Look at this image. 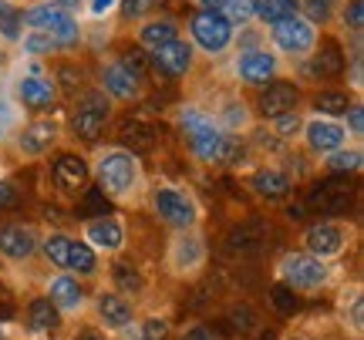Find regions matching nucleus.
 <instances>
[{
	"instance_id": "obj_22",
	"label": "nucleus",
	"mask_w": 364,
	"mask_h": 340,
	"mask_svg": "<svg viewBox=\"0 0 364 340\" xmlns=\"http://www.w3.org/2000/svg\"><path fill=\"white\" fill-rule=\"evenodd\" d=\"M149 57H152V67L162 71V75H169V78H179V75H186V71L193 67V48L182 44V40L162 44V48H156Z\"/></svg>"
},
{
	"instance_id": "obj_25",
	"label": "nucleus",
	"mask_w": 364,
	"mask_h": 340,
	"mask_svg": "<svg viewBox=\"0 0 364 340\" xmlns=\"http://www.w3.org/2000/svg\"><path fill=\"white\" fill-rule=\"evenodd\" d=\"M102 84H105V92L112 94V98H122V102H135V98H142V81L132 78L122 65H108V67H105Z\"/></svg>"
},
{
	"instance_id": "obj_46",
	"label": "nucleus",
	"mask_w": 364,
	"mask_h": 340,
	"mask_svg": "<svg viewBox=\"0 0 364 340\" xmlns=\"http://www.w3.org/2000/svg\"><path fill=\"white\" fill-rule=\"evenodd\" d=\"M344 24L351 27V31H361L364 27V0H351V4H348V11H344Z\"/></svg>"
},
{
	"instance_id": "obj_35",
	"label": "nucleus",
	"mask_w": 364,
	"mask_h": 340,
	"mask_svg": "<svg viewBox=\"0 0 364 340\" xmlns=\"http://www.w3.org/2000/svg\"><path fill=\"white\" fill-rule=\"evenodd\" d=\"M122 67L129 71L132 78H139V81H145L152 71H156V67H152V57H149L142 48H129V51H125V57H122Z\"/></svg>"
},
{
	"instance_id": "obj_3",
	"label": "nucleus",
	"mask_w": 364,
	"mask_h": 340,
	"mask_svg": "<svg viewBox=\"0 0 364 340\" xmlns=\"http://www.w3.org/2000/svg\"><path fill=\"white\" fill-rule=\"evenodd\" d=\"M149 209L156 212L159 223H166L169 229H196L199 226V202L189 189L172 182H159L149 189Z\"/></svg>"
},
{
	"instance_id": "obj_16",
	"label": "nucleus",
	"mask_w": 364,
	"mask_h": 340,
	"mask_svg": "<svg viewBox=\"0 0 364 340\" xmlns=\"http://www.w3.org/2000/svg\"><path fill=\"white\" fill-rule=\"evenodd\" d=\"M48 300L54 303V310L61 317H78L85 310V287H81L78 276L58 273L48 283Z\"/></svg>"
},
{
	"instance_id": "obj_6",
	"label": "nucleus",
	"mask_w": 364,
	"mask_h": 340,
	"mask_svg": "<svg viewBox=\"0 0 364 340\" xmlns=\"http://www.w3.org/2000/svg\"><path fill=\"white\" fill-rule=\"evenodd\" d=\"M351 236L354 229L348 223H341V219H321V223H314L304 229V253H311L317 260H334L341 256L344 249L351 246Z\"/></svg>"
},
{
	"instance_id": "obj_23",
	"label": "nucleus",
	"mask_w": 364,
	"mask_h": 340,
	"mask_svg": "<svg viewBox=\"0 0 364 340\" xmlns=\"http://www.w3.org/2000/svg\"><path fill=\"white\" fill-rule=\"evenodd\" d=\"M287 111H297V88L290 81H273L260 94V115L263 118H280Z\"/></svg>"
},
{
	"instance_id": "obj_42",
	"label": "nucleus",
	"mask_w": 364,
	"mask_h": 340,
	"mask_svg": "<svg viewBox=\"0 0 364 340\" xmlns=\"http://www.w3.org/2000/svg\"><path fill=\"white\" fill-rule=\"evenodd\" d=\"M54 48H58V44H54L48 34H41V31H31V34L24 38V51L27 54H48V51H54Z\"/></svg>"
},
{
	"instance_id": "obj_36",
	"label": "nucleus",
	"mask_w": 364,
	"mask_h": 340,
	"mask_svg": "<svg viewBox=\"0 0 364 340\" xmlns=\"http://www.w3.org/2000/svg\"><path fill=\"white\" fill-rule=\"evenodd\" d=\"M314 108L321 111L324 118H331V115H344L348 108H351V98L344 92H321L317 98H314Z\"/></svg>"
},
{
	"instance_id": "obj_31",
	"label": "nucleus",
	"mask_w": 364,
	"mask_h": 340,
	"mask_svg": "<svg viewBox=\"0 0 364 340\" xmlns=\"http://www.w3.org/2000/svg\"><path fill=\"white\" fill-rule=\"evenodd\" d=\"M300 0H253V13L267 24H280L287 17H297Z\"/></svg>"
},
{
	"instance_id": "obj_41",
	"label": "nucleus",
	"mask_w": 364,
	"mask_h": 340,
	"mask_svg": "<svg viewBox=\"0 0 364 340\" xmlns=\"http://www.w3.org/2000/svg\"><path fill=\"white\" fill-rule=\"evenodd\" d=\"M21 24H24V13H17L11 4L0 0V34H4V38H17V34H21L17 27Z\"/></svg>"
},
{
	"instance_id": "obj_29",
	"label": "nucleus",
	"mask_w": 364,
	"mask_h": 340,
	"mask_svg": "<svg viewBox=\"0 0 364 340\" xmlns=\"http://www.w3.org/2000/svg\"><path fill=\"white\" fill-rule=\"evenodd\" d=\"M68 273L71 276H95L98 273V253L91 246H85L81 239H71V249H68Z\"/></svg>"
},
{
	"instance_id": "obj_1",
	"label": "nucleus",
	"mask_w": 364,
	"mask_h": 340,
	"mask_svg": "<svg viewBox=\"0 0 364 340\" xmlns=\"http://www.w3.org/2000/svg\"><path fill=\"white\" fill-rule=\"evenodd\" d=\"M176 125H179L182 138L189 142V148H193V155L199 162H206V165H230V162L240 158V138L230 135V131H223L199 108H182Z\"/></svg>"
},
{
	"instance_id": "obj_26",
	"label": "nucleus",
	"mask_w": 364,
	"mask_h": 340,
	"mask_svg": "<svg viewBox=\"0 0 364 340\" xmlns=\"http://www.w3.org/2000/svg\"><path fill=\"white\" fill-rule=\"evenodd\" d=\"M344 51H341V44L334 38H324L321 40V51L314 54V65L307 67L314 78H338L341 71H344Z\"/></svg>"
},
{
	"instance_id": "obj_18",
	"label": "nucleus",
	"mask_w": 364,
	"mask_h": 340,
	"mask_svg": "<svg viewBox=\"0 0 364 340\" xmlns=\"http://www.w3.org/2000/svg\"><path fill=\"white\" fill-rule=\"evenodd\" d=\"M51 175H54V182H58V189H65V192H71V196H81L85 185H88V179H91V169L81 155L61 152V155L54 158Z\"/></svg>"
},
{
	"instance_id": "obj_56",
	"label": "nucleus",
	"mask_w": 364,
	"mask_h": 340,
	"mask_svg": "<svg viewBox=\"0 0 364 340\" xmlns=\"http://www.w3.org/2000/svg\"><path fill=\"white\" fill-rule=\"evenodd\" d=\"M284 340H311V337H304V334H290V337H284Z\"/></svg>"
},
{
	"instance_id": "obj_52",
	"label": "nucleus",
	"mask_w": 364,
	"mask_h": 340,
	"mask_svg": "<svg viewBox=\"0 0 364 340\" xmlns=\"http://www.w3.org/2000/svg\"><path fill=\"white\" fill-rule=\"evenodd\" d=\"M88 7H91V13H95V17H102V13H108L112 7H115V0H91Z\"/></svg>"
},
{
	"instance_id": "obj_43",
	"label": "nucleus",
	"mask_w": 364,
	"mask_h": 340,
	"mask_svg": "<svg viewBox=\"0 0 364 340\" xmlns=\"http://www.w3.org/2000/svg\"><path fill=\"white\" fill-rule=\"evenodd\" d=\"M169 337V324L162 317H149L142 324V340H166Z\"/></svg>"
},
{
	"instance_id": "obj_15",
	"label": "nucleus",
	"mask_w": 364,
	"mask_h": 340,
	"mask_svg": "<svg viewBox=\"0 0 364 340\" xmlns=\"http://www.w3.org/2000/svg\"><path fill=\"white\" fill-rule=\"evenodd\" d=\"M41 236L34 226L27 223H11V226H0V256H7L14 263H24L38 253Z\"/></svg>"
},
{
	"instance_id": "obj_10",
	"label": "nucleus",
	"mask_w": 364,
	"mask_h": 340,
	"mask_svg": "<svg viewBox=\"0 0 364 340\" xmlns=\"http://www.w3.org/2000/svg\"><path fill=\"white\" fill-rule=\"evenodd\" d=\"M81 243L91 246L95 253H105V256H115L125 249V226L115 216H98V219H88L81 226Z\"/></svg>"
},
{
	"instance_id": "obj_32",
	"label": "nucleus",
	"mask_w": 364,
	"mask_h": 340,
	"mask_svg": "<svg viewBox=\"0 0 364 340\" xmlns=\"http://www.w3.org/2000/svg\"><path fill=\"white\" fill-rule=\"evenodd\" d=\"M139 38H142V44H145V48H152V51H156V48H162V44L179 40V38H176V24H172V21H166V17H162V21H145V27H142V34H139Z\"/></svg>"
},
{
	"instance_id": "obj_47",
	"label": "nucleus",
	"mask_w": 364,
	"mask_h": 340,
	"mask_svg": "<svg viewBox=\"0 0 364 340\" xmlns=\"http://www.w3.org/2000/svg\"><path fill=\"white\" fill-rule=\"evenodd\" d=\"M11 128H14V108L7 102H0V142L11 135Z\"/></svg>"
},
{
	"instance_id": "obj_37",
	"label": "nucleus",
	"mask_w": 364,
	"mask_h": 340,
	"mask_svg": "<svg viewBox=\"0 0 364 340\" xmlns=\"http://www.w3.org/2000/svg\"><path fill=\"white\" fill-rule=\"evenodd\" d=\"M226 324H230L236 334H253L257 324H260V317L253 314V307H250V303H240V307H233V310L226 314Z\"/></svg>"
},
{
	"instance_id": "obj_7",
	"label": "nucleus",
	"mask_w": 364,
	"mask_h": 340,
	"mask_svg": "<svg viewBox=\"0 0 364 340\" xmlns=\"http://www.w3.org/2000/svg\"><path fill=\"white\" fill-rule=\"evenodd\" d=\"M24 21L31 24V31L48 34L58 48H71V44H78V38H81V27L75 24V17L68 11H61L58 4H38V7H31V11L24 13Z\"/></svg>"
},
{
	"instance_id": "obj_53",
	"label": "nucleus",
	"mask_w": 364,
	"mask_h": 340,
	"mask_svg": "<svg viewBox=\"0 0 364 340\" xmlns=\"http://www.w3.org/2000/svg\"><path fill=\"white\" fill-rule=\"evenodd\" d=\"M71 340H108V337H102V334H95V330H78Z\"/></svg>"
},
{
	"instance_id": "obj_20",
	"label": "nucleus",
	"mask_w": 364,
	"mask_h": 340,
	"mask_svg": "<svg viewBox=\"0 0 364 340\" xmlns=\"http://www.w3.org/2000/svg\"><path fill=\"white\" fill-rule=\"evenodd\" d=\"M54 142H58V121H51V118H41V121H31V125L21 131L17 148H21V155L38 158V155H48Z\"/></svg>"
},
{
	"instance_id": "obj_50",
	"label": "nucleus",
	"mask_w": 364,
	"mask_h": 340,
	"mask_svg": "<svg viewBox=\"0 0 364 340\" xmlns=\"http://www.w3.org/2000/svg\"><path fill=\"white\" fill-rule=\"evenodd\" d=\"M17 206V189L11 182H0V209H11Z\"/></svg>"
},
{
	"instance_id": "obj_21",
	"label": "nucleus",
	"mask_w": 364,
	"mask_h": 340,
	"mask_svg": "<svg viewBox=\"0 0 364 340\" xmlns=\"http://www.w3.org/2000/svg\"><path fill=\"white\" fill-rule=\"evenodd\" d=\"M118 148H125L132 155H139V152H152L159 145V128L156 125H149L142 118H129V121H122L118 125Z\"/></svg>"
},
{
	"instance_id": "obj_11",
	"label": "nucleus",
	"mask_w": 364,
	"mask_h": 340,
	"mask_svg": "<svg viewBox=\"0 0 364 340\" xmlns=\"http://www.w3.org/2000/svg\"><path fill=\"white\" fill-rule=\"evenodd\" d=\"M193 38L206 51H223L233 40V21L223 11H199L193 17Z\"/></svg>"
},
{
	"instance_id": "obj_38",
	"label": "nucleus",
	"mask_w": 364,
	"mask_h": 340,
	"mask_svg": "<svg viewBox=\"0 0 364 340\" xmlns=\"http://www.w3.org/2000/svg\"><path fill=\"white\" fill-rule=\"evenodd\" d=\"M115 293H122V297H125V293H139V290L145 287V280H142V273H139V270H132V266H122V263H118L115 266Z\"/></svg>"
},
{
	"instance_id": "obj_30",
	"label": "nucleus",
	"mask_w": 364,
	"mask_h": 340,
	"mask_svg": "<svg viewBox=\"0 0 364 340\" xmlns=\"http://www.w3.org/2000/svg\"><path fill=\"white\" fill-rule=\"evenodd\" d=\"M68 249H71V236L68 233H44L38 243V253H44V260L58 266V270H68Z\"/></svg>"
},
{
	"instance_id": "obj_4",
	"label": "nucleus",
	"mask_w": 364,
	"mask_h": 340,
	"mask_svg": "<svg viewBox=\"0 0 364 340\" xmlns=\"http://www.w3.org/2000/svg\"><path fill=\"white\" fill-rule=\"evenodd\" d=\"M334 266L327 260H317L311 253H287L277 260V276L280 283L290 287L294 293H321L334 283Z\"/></svg>"
},
{
	"instance_id": "obj_34",
	"label": "nucleus",
	"mask_w": 364,
	"mask_h": 340,
	"mask_svg": "<svg viewBox=\"0 0 364 340\" xmlns=\"http://www.w3.org/2000/svg\"><path fill=\"white\" fill-rule=\"evenodd\" d=\"M341 320H344V327H351L354 337H361V330H364V300H361V293H358V290L351 293V300L341 303Z\"/></svg>"
},
{
	"instance_id": "obj_12",
	"label": "nucleus",
	"mask_w": 364,
	"mask_h": 340,
	"mask_svg": "<svg viewBox=\"0 0 364 340\" xmlns=\"http://www.w3.org/2000/svg\"><path fill=\"white\" fill-rule=\"evenodd\" d=\"M273 40L287 54H307L317 44V31L307 17H287L280 24H273Z\"/></svg>"
},
{
	"instance_id": "obj_45",
	"label": "nucleus",
	"mask_w": 364,
	"mask_h": 340,
	"mask_svg": "<svg viewBox=\"0 0 364 340\" xmlns=\"http://www.w3.org/2000/svg\"><path fill=\"white\" fill-rule=\"evenodd\" d=\"M179 340H220V337H216V330L209 324H189V327H182Z\"/></svg>"
},
{
	"instance_id": "obj_51",
	"label": "nucleus",
	"mask_w": 364,
	"mask_h": 340,
	"mask_svg": "<svg viewBox=\"0 0 364 340\" xmlns=\"http://www.w3.org/2000/svg\"><path fill=\"white\" fill-rule=\"evenodd\" d=\"M152 7V0H125V13L129 17H139V13H145Z\"/></svg>"
},
{
	"instance_id": "obj_54",
	"label": "nucleus",
	"mask_w": 364,
	"mask_h": 340,
	"mask_svg": "<svg viewBox=\"0 0 364 340\" xmlns=\"http://www.w3.org/2000/svg\"><path fill=\"white\" fill-rule=\"evenodd\" d=\"M81 4H85V0H58V7H61V11H68V13H71V11H78Z\"/></svg>"
},
{
	"instance_id": "obj_17",
	"label": "nucleus",
	"mask_w": 364,
	"mask_h": 340,
	"mask_svg": "<svg viewBox=\"0 0 364 340\" xmlns=\"http://www.w3.org/2000/svg\"><path fill=\"white\" fill-rule=\"evenodd\" d=\"M267 239H270V226L263 219H247L240 223L233 233L226 236V253L233 256H257L267 249Z\"/></svg>"
},
{
	"instance_id": "obj_48",
	"label": "nucleus",
	"mask_w": 364,
	"mask_h": 340,
	"mask_svg": "<svg viewBox=\"0 0 364 340\" xmlns=\"http://www.w3.org/2000/svg\"><path fill=\"white\" fill-rule=\"evenodd\" d=\"M344 115H348V125H351V135H361V131H364V108L361 105H351Z\"/></svg>"
},
{
	"instance_id": "obj_2",
	"label": "nucleus",
	"mask_w": 364,
	"mask_h": 340,
	"mask_svg": "<svg viewBox=\"0 0 364 340\" xmlns=\"http://www.w3.org/2000/svg\"><path fill=\"white\" fill-rule=\"evenodd\" d=\"M95 179H98V189H102L105 199L112 202H139V196L145 192V172L139 155H132L125 148H102L98 158H95Z\"/></svg>"
},
{
	"instance_id": "obj_8",
	"label": "nucleus",
	"mask_w": 364,
	"mask_h": 340,
	"mask_svg": "<svg viewBox=\"0 0 364 340\" xmlns=\"http://www.w3.org/2000/svg\"><path fill=\"white\" fill-rule=\"evenodd\" d=\"M108 118H112V102L105 98V92H85L78 98V105H75L71 128L85 142H98L105 125H108Z\"/></svg>"
},
{
	"instance_id": "obj_55",
	"label": "nucleus",
	"mask_w": 364,
	"mask_h": 340,
	"mask_svg": "<svg viewBox=\"0 0 364 340\" xmlns=\"http://www.w3.org/2000/svg\"><path fill=\"white\" fill-rule=\"evenodd\" d=\"M199 4H203L206 11H223V7H226L230 0H199Z\"/></svg>"
},
{
	"instance_id": "obj_19",
	"label": "nucleus",
	"mask_w": 364,
	"mask_h": 340,
	"mask_svg": "<svg viewBox=\"0 0 364 340\" xmlns=\"http://www.w3.org/2000/svg\"><path fill=\"white\" fill-rule=\"evenodd\" d=\"M250 189L260 199H267V202H284L294 192V179L284 169H277V165H263V169L250 175Z\"/></svg>"
},
{
	"instance_id": "obj_5",
	"label": "nucleus",
	"mask_w": 364,
	"mask_h": 340,
	"mask_svg": "<svg viewBox=\"0 0 364 340\" xmlns=\"http://www.w3.org/2000/svg\"><path fill=\"white\" fill-rule=\"evenodd\" d=\"M209 263V246L206 236L199 229H179L172 233L169 249H166V270L179 280H196V276L206 270Z\"/></svg>"
},
{
	"instance_id": "obj_24",
	"label": "nucleus",
	"mask_w": 364,
	"mask_h": 340,
	"mask_svg": "<svg viewBox=\"0 0 364 340\" xmlns=\"http://www.w3.org/2000/svg\"><path fill=\"white\" fill-rule=\"evenodd\" d=\"M277 75V57L260 48H253V51H243L240 57V78L247 81V84H267V81Z\"/></svg>"
},
{
	"instance_id": "obj_44",
	"label": "nucleus",
	"mask_w": 364,
	"mask_h": 340,
	"mask_svg": "<svg viewBox=\"0 0 364 340\" xmlns=\"http://www.w3.org/2000/svg\"><path fill=\"white\" fill-rule=\"evenodd\" d=\"M331 4H334V0H304V11H307V21H321V24H324L327 17H331Z\"/></svg>"
},
{
	"instance_id": "obj_28",
	"label": "nucleus",
	"mask_w": 364,
	"mask_h": 340,
	"mask_svg": "<svg viewBox=\"0 0 364 340\" xmlns=\"http://www.w3.org/2000/svg\"><path fill=\"white\" fill-rule=\"evenodd\" d=\"M17 94H21V102H24L27 108H38V111L51 108L54 98H58V92H54V81L38 78V75H31V78L21 81V84H17Z\"/></svg>"
},
{
	"instance_id": "obj_49",
	"label": "nucleus",
	"mask_w": 364,
	"mask_h": 340,
	"mask_svg": "<svg viewBox=\"0 0 364 340\" xmlns=\"http://www.w3.org/2000/svg\"><path fill=\"white\" fill-rule=\"evenodd\" d=\"M226 7H230V13H233L236 21H247L250 13H253V0H230Z\"/></svg>"
},
{
	"instance_id": "obj_27",
	"label": "nucleus",
	"mask_w": 364,
	"mask_h": 340,
	"mask_svg": "<svg viewBox=\"0 0 364 340\" xmlns=\"http://www.w3.org/2000/svg\"><path fill=\"white\" fill-rule=\"evenodd\" d=\"M61 320H65V317L54 310V303L48 300V297H34V300L27 303V324H31V330H34V334L51 337V334H58V330H61Z\"/></svg>"
},
{
	"instance_id": "obj_13",
	"label": "nucleus",
	"mask_w": 364,
	"mask_h": 340,
	"mask_svg": "<svg viewBox=\"0 0 364 340\" xmlns=\"http://www.w3.org/2000/svg\"><path fill=\"white\" fill-rule=\"evenodd\" d=\"M300 131H304L307 148L317 152V155H331V152H338V148L348 145V128L338 125L334 118H314V121H307Z\"/></svg>"
},
{
	"instance_id": "obj_40",
	"label": "nucleus",
	"mask_w": 364,
	"mask_h": 340,
	"mask_svg": "<svg viewBox=\"0 0 364 340\" xmlns=\"http://www.w3.org/2000/svg\"><path fill=\"white\" fill-rule=\"evenodd\" d=\"M270 303L280 310V314H294L297 310V293L290 287H284V283H273V290H270Z\"/></svg>"
},
{
	"instance_id": "obj_14",
	"label": "nucleus",
	"mask_w": 364,
	"mask_h": 340,
	"mask_svg": "<svg viewBox=\"0 0 364 340\" xmlns=\"http://www.w3.org/2000/svg\"><path fill=\"white\" fill-rule=\"evenodd\" d=\"M95 317H98V324H102L105 330L118 334V330L132 327V320H135V307H132L122 293H115V290H102V293L95 297Z\"/></svg>"
},
{
	"instance_id": "obj_57",
	"label": "nucleus",
	"mask_w": 364,
	"mask_h": 340,
	"mask_svg": "<svg viewBox=\"0 0 364 340\" xmlns=\"http://www.w3.org/2000/svg\"><path fill=\"white\" fill-rule=\"evenodd\" d=\"M260 340H273V337H270V334H263V337H260Z\"/></svg>"
},
{
	"instance_id": "obj_9",
	"label": "nucleus",
	"mask_w": 364,
	"mask_h": 340,
	"mask_svg": "<svg viewBox=\"0 0 364 340\" xmlns=\"http://www.w3.org/2000/svg\"><path fill=\"white\" fill-rule=\"evenodd\" d=\"M351 199H354V185L348 179H331V182H321L317 189H311L304 206L314 216H341V212H348Z\"/></svg>"
},
{
	"instance_id": "obj_33",
	"label": "nucleus",
	"mask_w": 364,
	"mask_h": 340,
	"mask_svg": "<svg viewBox=\"0 0 364 340\" xmlns=\"http://www.w3.org/2000/svg\"><path fill=\"white\" fill-rule=\"evenodd\" d=\"M361 148H338L327 155V172L331 175H354L361 169Z\"/></svg>"
},
{
	"instance_id": "obj_39",
	"label": "nucleus",
	"mask_w": 364,
	"mask_h": 340,
	"mask_svg": "<svg viewBox=\"0 0 364 340\" xmlns=\"http://www.w3.org/2000/svg\"><path fill=\"white\" fill-rule=\"evenodd\" d=\"M270 125H273L270 135H277L280 142H287V138H294V135H297V131L304 128V121H300L297 111H287V115H280V118H270Z\"/></svg>"
}]
</instances>
